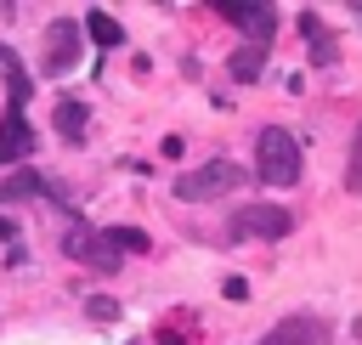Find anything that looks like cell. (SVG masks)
Returning a JSON list of instances; mask_svg holds the SVG:
<instances>
[{"instance_id": "1", "label": "cell", "mask_w": 362, "mask_h": 345, "mask_svg": "<svg viewBox=\"0 0 362 345\" xmlns=\"http://www.w3.org/2000/svg\"><path fill=\"white\" fill-rule=\"evenodd\" d=\"M255 175H260L266 187H294V181H300V147H294L288 130L266 124V130L255 136Z\"/></svg>"}, {"instance_id": "2", "label": "cell", "mask_w": 362, "mask_h": 345, "mask_svg": "<svg viewBox=\"0 0 362 345\" xmlns=\"http://www.w3.org/2000/svg\"><path fill=\"white\" fill-rule=\"evenodd\" d=\"M243 181H249V170H243V164H232V158H215V164H198V170L175 175V198H181V204H204V198L238 192Z\"/></svg>"}, {"instance_id": "3", "label": "cell", "mask_w": 362, "mask_h": 345, "mask_svg": "<svg viewBox=\"0 0 362 345\" xmlns=\"http://www.w3.org/2000/svg\"><path fill=\"white\" fill-rule=\"evenodd\" d=\"M294 221H288V209L283 204H243V209H232V238H283Z\"/></svg>"}, {"instance_id": "4", "label": "cell", "mask_w": 362, "mask_h": 345, "mask_svg": "<svg viewBox=\"0 0 362 345\" xmlns=\"http://www.w3.org/2000/svg\"><path fill=\"white\" fill-rule=\"evenodd\" d=\"M62 249H68V260H79V266H90V271H119V249L102 238V232H90V226H68V238H62Z\"/></svg>"}, {"instance_id": "5", "label": "cell", "mask_w": 362, "mask_h": 345, "mask_svg": "<svg viewBox=\"0 0 362 345\" xmlns=\"http://www.w3.org/2000/svg\"><path fill=\"white\" fill-rule=\"evenodd\" d=\"M215 11H221L226 23H238V28L249 34V45H266L272 28H277V11H272V6H255V0H221Z\"/></svg>"}, {"instance_id": "6", "label": "cell", "mask_w": 362, "mask_h": 345, "mask_svg": "<svg viewBox=\"0 0 362 345\" xmlns=\"http://www.w3.org/2000/svg\"><path fill=\"white\" fill-rule=\"evenodd\" d=\"M74 62H79V23L57 17L45 28V74H68Z\"/></svg>"}, {"instance_id": "7", "label": "cell", "mask_w": 362, "mask_h": 345, "mask_svg": "<svg viewBox=\"0 0 362 345\" xmlns=\"http://www.w3.org/2000/svg\"><path fill=\"white\" fill-rule=\"evenodd\" d=\"M260 345H334V334H328L322 317H305V311H300V317H283Z\"/></svg>"}, {"instance_id": "8", "label": "cell", "mask_w": 362, "mask_h": 345, "mask_svg": "<svg viewBox=\"0 0 362 345\" xmlns=\"http://www.w3.org/2000/svg\"><path fill=\"white\" fill-rule=\"evenodd\" d=\"M34 153V130H28V119L11 107L6 119H0V158H28Z\"/></svg>"}, {"instance_id": "9", "label": "cell", "mask_w": 362, "mask_h": 345, "mask_svg": "<svg viewBox=\"0 0 362 345\" xmlns=\"http://www.w3.org/2000/svg\"><path fill=\"white\" fill-rule=\"evenodd\" d=\"M34 192H45V175H40V170H28V164H23V170H11V175L0 181V204H28Z\"/></svg>"}, {"instance_id": "10", "label": "cell", "mask_w": 362, "mask_h": 345, "mask_svg": "<svg viewBox=\"0 0 362 345\" xmlns=\"http://www.w3.org/2000/svg\"><path fill=\"white\" fill-rule=\"evenodd\" d=\"M226 68H232V79H238V85H255V79H260V68H266V45H243V51H232V62H226Z\"/></svg>"}, {"instance_id": "11", "label": "cell", "mask_w": 362, "mask_h": 345, "mask_svg": "<svg viewBox=\"0 0 362 345\" xmlns=\"http://www.w3.org/2000/svg\"><path fill=\"white\" fill-rule=\"evenodd\" d=\"M57 130H62V141H79L85 136V102H57Z\"/></svg>"}, {"instance_id": "12", "label": "cell", "mask_w": 362, "mask_h": 345, "mask_svg": "<svg viewBox=\"0 0 362 345\" xmlns=\"http://www.w3.org/2000/svg\"><path fill=\"white\" fill-rule=\"evenodd\" d=\"M85 28H90V40H96V45H119V40H124V28H119L107 11H90V17H85Z\"/></svg>"}, {"instance_id": "13", "label": "cell", "mask_w": 362, "mask_h": 345, "mask_svg": "<svg viewBox=\"0 0 362 345\" xmlns=\"http://www.w3.org/2000/svg\"><path fill=\"white\" fill-rule=\"evenodd\" d=\"M102 238H107V243H113V249H136V255H141V249H147V232H141V226H107V232H102Z\"/></svg>"}, {"instance_id": "14", "label": "cell", "mask_w": 362, "mask_h": 345, "mask_svg": "<svg viewBox=\"0 0 362 345\" xmlns=\"http://www.w3.org/2000/svg\"><path fill=\"white\" fill-rule=\"evenodd\" d=\"M345 187L362 198V124H356V136H351V164H345Z\"/></svg>"}, {"instance_id": "15", "label": "cell", "mask_w": 362, "mask_h": 345, "mask_svg": "<svg viewBox=\"0 0 362 345\" xmlns=\"http://www.w3.org/2000/svg\"><path fill=\"white\" fill-rule=\"evenodd\" d=\"M90 317H96V322H107V317H119V305H113V300H90Z\"/></svg>"}, {"instance_id": "16", "label": "cell", "mask_w": 362, "mask_h": 345, "mask_svg": "<svg viewBox=\"0 0 362 345\" xmlns=\"http://www.w3.org/2000/svg\"><path fill=\"white\" fill-rule=\"evenodd\" d=\"M226 300H249V283L243 277H226Z\"/></svg>"}, {"instance_id": "17", "label": "cell", "mask_w": 362, "mask_h": 345, "mask_svg": "<svg viewBox=\"0 0 362 345\" xmlns=\"http://www.w3.org/2000/svg\"><path fill=\"white\" fill-rule=\"evenodd\" d=\"M158 345H187V339H181L175 328H164V334H158Z\"/></svg>"}, {"instance_id": "18", "label": "cell", "mask_w": 362, "mask_h": 345, "mask_svg": "<svg viewBox=\"0 0 362 345\" xmlns=\"http://www.w3.org/2000/svg\"><path fill=\"white\" fill-rule=\"evenodd\" d=\"M0 238H11V226H6V221H0Z\"/></svg>"}]
</instances>
